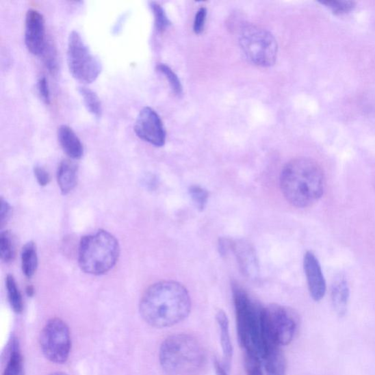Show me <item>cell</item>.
<instances>
[{
  "label": "cell",
  "mask_w": 375,
  "mask_h": 375,
  "mask_svg": "<svg viewBox=\"0 0 375 375\" xmlns=\"http://www.w3.org/2000/svg\"><path fill=\"white\" fill-rule=\"evenodd\" d=\"M192 300L189 292L181 284L163 281L144 292L140 313L149 326L156 328L173 326L189 316Z\"/></svg>",
  "instance_id": "6da1fadb"
},
{
  "label": "cell",
  "mask_w": 375,
  "mask_h": 375,
  "mask_svg": "<svg viewBox=\"0 0 375 375\" xmlns=\"http://www.w3.org/2000/svg\"><path fill=\"white\" fill-rule=\"evenodd\" d=\"M280 186L290 204L300 208L310 207L324 195V172L313 159H295L289 161L281 172Z\"/></svg>",
  "instance_id": "7a4b0ae2"
},
{
  "label": "cell",
  "mask_w": 375,
  "mask_h": 375,
  "mask_svg": "<svg viewBox=\"0 0 375 375\" xmlns=\"http://www.w3.org/2000/svg\"><path fill=\"white\" fill-rule=\"evenodd\" d=\"M159 361L163 370L169 375H196L205 367L207 355L196 337L177 333L162 342Z\"/></svg>",
  "instance_id": "3957f363"
},
{
  "label": "cell",
  "mask_w": 375,
  "mask_h": 375,
  "mask_svg": "<svg viewBox=\"0 0 375 375\" xmlns=\"http://www.w3.org/2000/svg\"><path fill=\"white\" fill-rule=\"evenodd\" d=\"M237 331L240 345L245 352L257 354L262 359L265 355L263 330V309L241 287H233Z\"/></svg>",
  "instance_id": "277c9868"
},
{
  "label": "cell",
  "mask_w": 375,
  "mask_h": 375,
  "mask_svg": "<svg viewBox=\"0 0 375 375\" xmlns=\"http://www.w3.org/2000/svg\"><path fill=\"white\" fill-rule=\"evenodd\" d=\"M120 256L118 240L105 231L81 237L79 246V265L91 275L105 274L116 265Z\"/></svg>",
  "instance_id": "5b68a950"
},
{
  "label": "cell",
  "mask_w": 375,
  "mask_h": 375,
  "mask_svg": "<svg viewBox=\"0 0 375 375\" xmlns=\"http://www.w3.org/2000/svg\"><path fill=\"white\" fill-rule=\"evenodd\" d=\"M297 326L298 318L293 310L278 305H270L264 308V357L269 350L289 345L294 338Z\"/></svg>",
  "instance_id": "8992f818"
},
{
  "label": "cell",
  "mask_w": 375,
  "mask_h": 375,
  "mask_svg": "<svg viewBox=\"0 0 375 375\" xmlns=\"http://www.w3.org/2000/svg\"><path fill=\"white\" fill-rule=\"evenodd\" d=\"M239 43L246 57L261 67L274 65L278 45L274 36L261 27L246 25L240 30Z\"/></svg>",
  "instance_id": "52a82bcc"
},
{
  "label": "cell",
  "mask_w": 375,
  "mask_h": 375,
  "mask_svg": "<svg viewBox=\"0 0 375 375\" xmlns=\"http://www.w3.org/2000/svg\"><path fill=\"white\" fill-rule=\"evenodd\" d=\"M67 61L72 76L85 84L95 81L101 74V62L77 31H73L68 38Z\"/></svg>",
  "instance_id": "ba28073f"
},
{
  "label": "cell",
  "mask_w": 375,
  "mask_h": 375,
  "mask_svg": "<svg viewBox=\"0 0 375 375\" xmlns=\"http://www.w3.org/2000/svg\"><path fill=\"white\" fill-rule=\"evenodd\" d=\"M40 346L44 357L51 362L64 363L69 358L71 337L68 326L60 318H52L41 331Z\"/></svg>",
  "instance_id": "9c48e42d"
},
{
  "label": "cell",
  "mask_w": 375,
  "mask_h": 375,
  "mask_svg": "<svg viewBox=\"0 0 375 375\" xmlns=\"http://www.w3.org/2000/svg\"><path fill=\"white\" fill-rule=\"evenodd\" d=\"M134 132L141 140L156 147H162L166 142V131L157 113L151 107H144L139 113L134 124Z\"/></svg>",
  "instance_id": "30bf717a"
},
{
  "label": "cell",
  "mask_w": 375,
  "mask_h": 375,
  "mask_svg": "<svg viewBox=\"0 0 375 375\" xmlns=\"http://www.w3.org/2000/svg\"><path fill=\"white\" fill-rule=\"evenodd\" d=\"M25 42L31 53L43 55L47 46L45 21L44 16L34 9L28 10L26 14Z\"/></svg>",
  "instance_id": "8fae6325"
},
{
  "label": "cell",
  "mask_w": 375,
  "mask_h": 375,
  "mask_svg": "<svg viewBox=\"0 0 375 375\" xmlns=\"http://www.w3.org/2000/svg\"><path fill=\"white\" fill-rule=\"evenodd\" d=\"M304 268L311 298L315 301L321 300L326 295V283L318 259L311 252L305 255Z\"/></svg>",
  "instance_id": "7c38bea8"
},
{
  "label": "cell",
  "mask_w": 375,
  "mask_h": 375,
  "mask_svg": "<svg viewBox=\"0 0 375 375\" xmlns=\"http://www.w3.org/2000/svg\"><path fill=\"white\" fill-rule=\"evenodd\" d=\"M233 252L243 274L248 278H256L258 274V263L253 246L245 241H239L234 243Z\"/></svg>",
  "instance_id": "4fadbf2b"
},
{
  "label": "cell",
  "mask_w": 375,
  "mask_h": 375,
  "mask_svg": "<svg viewBox=\"0 0 375 375\" xmlns=\"http://www.w3.org/2000/svg\"><path fill=\"white\" fill-rule=\"evenodd\" d=\"M57 138L61 148L66 154L72 159H79L84 148L77 135L71 128L66 125H62L57 130Z\"/></svg>",
  "instance_id": "5bb4252c"
},
{
  "label": "cell",
  "mask_w": 375,
  "mask_h": 375,
  "mask_svg": "<svg viewBox=\"0 0 375 375\" xmlns=\"http://www.w3.org/2000/svg\"><path fill=\"white\" fill-rule=\"evenodd\" d=\"M350 289L345 277L335 278L331 287V300L333 309L339 317L345 316L348 310Z\"/></svg>",
  "instance_id": "9a60e30c"
},
{
  "label": "cell",
  "mask_w": 375,
  "mask_h": 375,
  "mask_svg": "<svg viewBox=\"0 0 375 375\" xmlns=\"http://www.w3.org/2000/svg\"><path fill=\"white\" fill-rule=\"evenodd\" d=\"M57 183L61 193L64 195L69 194L77 183V166L70 161L64 160L58 166Z\"/></svg>",
  "instance_id": "2e32d148"
},
{
  "label": "cell",
  "mask_w": 375,
  "mask_h": 375,
  "mask_svg": "<svg viewBox=\"0 0 375 375\" xmlns=\"http://www.w3.org/2000/svg\"><path fill=\"white\" fill-rule=\"evenodd\" d=\"M217 324L220 331V341L222 351L224 354V358L226 363L230 365L233 348L230 335V324H229V319L223 310H218L216 315Z\"/></svg>",
  "instance_id": "e0dca14e"
},
{
  "label": "cell",
  "mask_w": 375,
  "mask_h": 375,
  "mask_svg": "<svg viewBox=\"0 0 375 375\" xmlns=\"http://www.w3.org/2000/svg\"><path fill=\"white\" fill-rule=\"evenodd\" d=\"M263 360L267 375L286 374V361L280 348L268 350Z\"/></svg>",
  "instance_id": "ac0fdd59"
},
{
  "label": "cell",
  "mask_w": 375,
  "mask_h": 375,
  "mask_svg": "<svg viewBox=\"0 0 375 375\" xmlns=\"http://www.w3.org/2000/svg\"><path fill=\"white\" fill-rule=\"evenodd\" d=\"M3 375H25L23 357L16 339L12 344V349Z\"/></svg>",
  "instance_id": "d6986e66"
},
{
  "label": "cell",
  "mask_w": 375,
  "mask_h": 375,
  "mask_svg": "<svg viewBox=\"0 0 375 375\" xmlns=\"http://www.w3.org/2000/svg\"><path fill=\"white\" fill-rule=\"evenodd\" d=\"M22 268L24 274L32 277L38 268V254L36 244L31 242L27 243L23 249Z\"/></svg>",
  "instance_id": "ffe728a7"
},
{
  "label": "cell",
  "mask_w": 375,
  "mask_h": 375,
  "mask_svg": "<svg viewBox=\"0 0 375 375\" xmlns=\"http://www.w3.org/2000/svg\"><path fill=\"white\" fill-rule=\"evenodd\" d=\"M6 288L10 306L16 313H22L24 309L23 297L12 275H8L6 278Z\"/></svg>",
  "instance_id": "44dd1931"
},
{
  "label": "cell",
  "mask_w": 375,
  "mask_h": 375,
  "mask_svg": "<svg viewBox=\"0 0 375 375\" xmlns=\"http://www.w3.org/2000/svg\"><path fill=\"white\" fill-rule=\"evenodd\" d=\"M79 92L89 112L92 116L100 118L102 114V106L97 94L86 87L79 88Z\"/></svg>",
  "instance_id": "7402d4cb"
},
{
  "label": "cell",
  "mask_w": 375,
  "mask_h": 375,
  "mask_svg": "<svg viewBox=\"0 0 375 375\" xmlns=\"http://www.w3.org/2000/svg\"><path fill=\"white\" fill-rule=\"evenodd\" d=\"M16 255L14 238L9 231L0 235V257L3 262L8 263L13 261Z\"/></svg>",
  "instance_id": "603a6c76"
},
{
  "label": "cell",
  "mask_w": 375,
  "mask_h": 375,
  "mask_svg": "<svg viewBox=\"0 0 375 375\" xmlns=\"http://www.w3.org/2000/svg\"><path fill=\"white\" fill-rule=\"evenodd\" d=\"M150 6L154 16L155 29L159 33L162 34L170 25V20L161 5L151 2Z\"/></svg>",
  "instance_id": "cb8c5ba5"
},
{
  "label": "cell",
  "mask_w": 375,
  "mask_h": 375,
  "mask_svg": "<svg viewBox=\"0 0 375 375\" xmlns=\"http://www.w3.org/2000/svg\"><path fill=\"white\" fill-rule=\"evenodd\" d=\"M331 10L333 14L344 15L347 14L356 8V3L352 1H342V0H326V1L320 2Z\"/></svg>",
  "instance_id": "d4e9b609"
},
{
  "label": "cell",
  "mask_w": 375,
  "mask_h": 375,
  "mask_svg": "<svg viewBox=\"0 0 375 375\" xmlns=\"http://www.w3.org/2000/svg\"><path fill=\"white\" fill-rule=\"evenodd\" d=\"M261 357L251 352H245L244 366L246 375H263Z\"/></svg>",
  "instance_id": "484cf974"
},
{
  "label": "cell",
  "mask_w": 375,
  "mask_h": 375,
  "mask_svg": "<svg viewBox=\"0 0 375 375\" xmlns=\"http://www.w3.org/2000/svg\"><path fill=\"white\" fill-rule=\"evenodd\" d=\"M156 68L168 80L169 84L175 95L181 96L183 87L180 79L175 75V73L168 66L163 64H158Z\"/></svg>",
  "instance_id": "4316f807"
},
{
  "label": "cell",
  "mask_w": 375,
  "mask_h": 375,
  "mask_svg": "<svg viewBox=\"0 0 375 375\" xmlns=\"http://www.w3.org/2000/svg\"><path fill=\"white\" fill-rule=\"evenodd\" d=\"M190 194L197 209L203 211L207 201V192L201 186L192 185L190 187Z\"/></svg>",
  "instance_id": "83f0119b"
},
{
  "label": "cell",
  "mask_w": 375,
  "mask_h": 375,
  "mask_svg": "<svg viewBox=\"0 0 375 375\" xmlns=\"http://www.w3.org/2000/svg\"><path fill=\"white\" fill-rule=\"evenodd\" d=\"M37 88L40 99L45 103L49 104L51 102L50 90L48 81L45 77H40L38 79Z\"/></svg>",
  "instance_id": "f1b7e54d"
},
{
  "label": "cell",
  "mask_w": 375,
  "mask_h": 375,
  "mask_svg": "<svg viewBox=\"0 0 375 375\" xmlns=\"http://www.w3.org/2000/svg\"><path fill=\"white\" fill-rule=\"evenodd\" d=\"M207 16V10L201 8L198 10L194 23V31L196 34H201L204 29Z\"/></svg>",
  "instance_id": "f546056e"
},
{
  "label": "cell",
  "mask_w": 375,
  "mask_h": 375,
  "mask_svg": "<svg viewBox=\"0 0 375 375\" xmlns=\"http://www.w3.org/2000/svg\"><path fill=\"white\" fill-rule=\"evenodd\" d=\"M45 55V62L48 68L54 71L57 67L56 55L54 48L47 44L43 53Z\"/></svg>",
  "instance_id": "4dcf8cb0"
},
{
  "label": "cell",
  "mask_w": 375,
  "mask_h": 375,
  "mask_svg": "<svg viewBox=\"0 0 375 375\" xmlns=\"http://www.w3.org/2000/svg\"><path fill=\"white\" fill-rule=\"evenodd\" d=\"M234 243L231 239L221 237L218 242V251L222 257H226L229 253L233 251Z\"/></svg>",
  "instance_id": "1f68e13d"
},
{
  "label": "cell",
  "mask_w": 375,
  "mask_h": 375,
  "mask_svg": "<svg viewBox=\"0 0 375 375\" xmlns=\"http://www.w3.org/2000/svg\"><path fill=\"white\" fill-rule=\"evenodd\" d=\"M34 173L38 183L41 186H46L50 182V175L48 172L41 166H36Z\"/></svg>",
  "instance_id": "d6a6232c"
},
{
  "label": "cell",
  "mask_w": 375,
  "mask_h": 375,
  "mask_svg": "<svg viewBox=\"0 0 375 375\" xmlns=\"http://www.w3.org/2000/svg\"><path fill=\"white\" fill-rule=\"evenodd\" d=\"M12 214V207L3 199H1V211H0V225L3 227L7 223Z\"/></svg>",
  "instance_id": "836d02e7"
},
{
  "label": "cell",
  "mask_w": 375,
  "mask_h": 375,
  "mask_svg": "<svg viewBox=\"0 0 375 375\" xmlns=\"http://www.w3.org/2000/svg\"><path fill=\"white\" fill-rule=\"evenodd\" d=\"M214 365L216 375H227V371L220 362L216 361Z\"/></svg>",
  "instance_id": "e575fe53"
},
{
  "label": "cell",
  "mask_w": 375,
  "mask_h": 375,
  "mask_svg": "<svg viewBox=\"0 0 375 375\" xmlns=\"http://www.w3.org/2000/svg\"><path fill=\"white\" fill-rule=\"evenodd\" d=\"M26 293L29 297H33L35 294V289L34 286L29 285L26 289Z\"/></svg>",
  "instance_id": "d590c367"
},
{
  "label": "cell",
  "mask_w": 375,
  "mask_h": 375,
  "mask_svg": "<svg viewBox=\"0 0 375 375\" xmlns=\"http://www.w3.org/2000/svg\"><path fill=\"white\" fill-rule=\"evenodd\" d=\"M49 375H68L66 373H64V372H54V373H51Z\"/></svg>",
  "instance_id": "8d00e7d4"
}]
</instances>
